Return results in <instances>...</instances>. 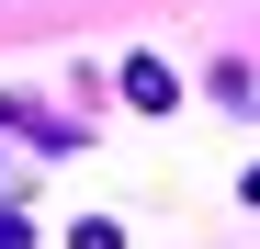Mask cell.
<instances>
[{
    "mask_svg": "<svg viewBox=\"0 0 260 249\" xmlns=\"http://www.w3.org/2000/svg\"><path fill=\"white\" fill-rule=\"evenodd\" d=\"M0 249H34V238H23V215H0Z\"/></svg>",
    "mask_w": 260,
    "mask_h": 249,
    "instance_id": "3957f363",
    "label": "cell"
},
{
    "mask_svg": "<svg viewBox=\"0 0 260 249\" xmlns=\"http://www.w3.org/2000/svg\"><path fill=\"white\" fill-rule=\"evenodd\" d=\"M0 193H23V170H12V159H0Z\"/></svg>",
    "mask_w": 260,
    "mask_h": 249,
    "instance_id": "277c9868",
    "label": "cell"
},
{
    "mask_svg": "<svg viewBox=\"0 0 260 249\" xmlns=\"http://www.w3.org/2000/svg\"><path fill=\"white\" fill-rule=\"evenodd\" d=\"M238 204H260V170H249V181H238Z\"/></svg>",
    "mask_w": 260,
    "mask_h": 249,
    "instance_id": "5b68a950",
    "label": "cell"
},
{
    "mask_svg": "<svg viewBox=\"0 0 260 249\" xmlns=\"http://www.w3.org/2000/svg\"><path fill=\"white\" fill-rule=\"evenodd\" d=\"M113 79H124V102H136V113H170V102H181V68H170V57H124Z\"/></svg>",
    "mask_w": 260,
    "mask_h": 249,
    "instance_id": "6da1fadb",
    "label": "cell"
},
{
    "mask_svg": "<svg viewBox=\"0 0 260 249\" xmlns=\"http://www.w3.org/2000/svg\"><path fill=\"white\" fill-rule=\"evenodd\" d=\"M68 249H124V227H113V215H79V227H68Z\"/></svg>",
    "mask_w": 260,
    "mask_h": 249,
    "instance_id": "7a4b0ae2",
    "label": "cell"
}]
</instances>
